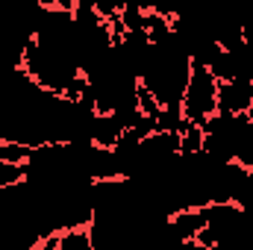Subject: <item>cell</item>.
<instances>
[{"label":"cell","instance_id":"6da1fadb","mask_svg":"<svg viewBox=\"0 0 253 250\" xmlns=\"http://www.w3.org/2000/svg\"><path fill=\"white\" fill-rule=\"evenodd\" d=\"M191 68H194L191 59L183 53V47L177 44V39L171 33L159 42H150V62H147L138 83L159 103V109L180 106L183 94H186V85H189Z\"/></svg>","mask_w":253,"mask_h":250},{"label":"cell","instance_id":"7a4b0ae2","mask_svg":"<svg viewBox=\"0 0 253 250\" xmlns=\"http://www.w3.org/2000/svg\"><path fill=\"white\" fill-rule=\"evenodd\" d=\"M24 71L30 74V80L56 94V97H65V91L83 77L80 74V65L74 62V56H68L59 47H50L44 42H33L24 53Z\"/></svg>","mask_w":253,"mask_h":250},{"label":"cell","instance_id":"3957f363","mask_svg":"<svg viewBox=\"0 0 253 250\" xmlns=\"http://www.w3.org/2000/svg\"><path fill=\"white\" fill-rule=\"evenodd\" d=\"M248 115H227V112H215L203 129V153L218 159V162H236L245 135H248Z\"/></svg>","mask_w":253,"mask_h":250},{"label":"cell","instance_id":"277c9868","mask_svg":"<svg viewBox=\"0 0 253 250\" xmlns=\"http://www.w3.org/2000/svg\"><path fill=\"white\" fill-rule=\"evenodd\" d=\"M180 112H183V121L197 126H203L218 112V80L209 74V68H197V65L191 68Z\"/></svg>","mask_w":253,"mask_h":250},{"label":"cell","instance_id":"5b68a950","mask_svg":"<svg viewBox=\"0 0 253 250\" xmlns=\"http://www.w3.org/2000/svg\"><path fill=\"white\" fill-rule=\"evenodd\" d=\"M209 74L218 83H253V47L248 42H239L236 47L221 50L209 65Z\"/></svg>","mask_w":253,"mask_h":250},{"label":"cell","instance_id":"8992f818","mask_svg":"<svg viewBox=\"0 0 253 250\" xmlns=\"http://www.w3.org/2000/svg\"><path fill=\"white\" fill-rule=\"evenodd\" d=\"M253 109V83H218V112L248 115Z\"/></svg>","mask_w":253,"mask_h":250},{"label":"cell","instance_id":"52a82bcc","mask_svg":"<svg viewBox=\"0 0 253 250\" xmlns=\"http://www.w3.org/2000/svg\"><path fill=\"white\" fill-rule=\"evenodd\" d=\"M124 132H126V126L115 115H97L94 118V126H91V144L94 147H103V150H112L121 141Z\"/></svg>","mask_w":253,"mask_h":250},{"label":"cell","instance_id":"ba28073f","mask_svg":"<svg viewBox=\"0 0 253 250\" xmlns=\"http://www.w3.org/2000/svg\"><path fill=\"white\" fill-rule=\"evenodd\" d=\"M171 230L177 233L180 242H197V236L206 230V215L203 209H186L171 215Z\"/></svg>","mask_w":253,"mask_h":250},{"label":"cell","instance_id":"9c48e42d","mask_svg":"<svg viewBox=\"0 0 253 250\" xmlns=\"http://www.w3.org/2000/svg\"><path fill=\"white\" fill-rule=\"evenodd\" d=\"M56 250H94L88 227H71L56 236Z\"/></svg>","mask_w":253,"mask_h":250},{"label":"cell","instance_id":"30bf717a","mask_svg":"<svg viewBox=\"0 0 253 250\" xmlns=\"http://www.w3.org/2000/svg\"><path fill=\"white\" fill-rule=\"evenodd\" d=\"M194 153H203V129L186 121L180 129V156H194Z\"/></svg>","mask_w":253,"mask_h":250},{"label":"cell","instance_id":"8fae6325","mask_svg":"<svg viewBox=\"0 0 253 250\" xmlns=\"http://www.w3.org/2000/svg\"><path fill=\"white\" fill-rule=\"evenodd\" d=\"M27 159H30V147H24V144H12V141H3V138H0V162L24 165Z\"/></svg>","mask_w":253,"mask_h":250},{"label":"cell","instance_id":"7c38bea8","mask_svg":"<svg viewBox=\"0 0 253 250\" xmlns=\"http://www.w3.org/2000/svg\"><path fill=\"white\" fill-rule=\"evenodd\" d=\"M24 183V165H9V162H0V191L6 188H15Z\"/></svg>","mask_w":253,"mask_h":250}]
</instances>
